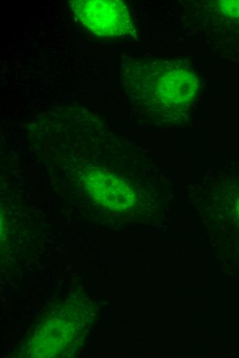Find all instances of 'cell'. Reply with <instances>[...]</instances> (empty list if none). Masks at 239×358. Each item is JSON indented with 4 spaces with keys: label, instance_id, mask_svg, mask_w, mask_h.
Instances as JSON below:
<instances>
[{
    "label": "cell",
    "instance_id": "2",
    "mask_svg": "<svg viewBox=\"0 0 239 358\" xmlns=\"http://www.w3.org/2000/svg\"><path fill=\"white\" fill-rule=\"evenodd\" d=\"M70 6L82 24L99 36H121L135 31L129 12L120 1L75 0Z\"/></svg>",
    "mask_w": 239,
    "mask_h": 358
},
{
    "label": "cell",
    "instance_id": "1",
    "mask_svg": "<svg viewBox=\"0 0 239 358\" xmlns=\"http://www.w3.org/2000/svg\"><path fill=\"white\" fill-rule=\"evenodd\" d=\"M137 69L130 91L151 98L162 107H181L190 101L197 90V79L185 66L179 63L155 61L143 63Z\"/></svg>",
    "mask_w": 239,
    "mask_h": 358
},
{
    "label": "cell",
    "instance_id": "4",
    "mask_svg": "<svg viewBox=\"0 0 239 358\" xmlns=\"http://www.w3.org/2000/svg\"><path fill=\"white\" fill-rule=\"evenodd\" d=\"M222 2V10L225 13L232 17H239V1H225Z\"/></svg>",
    "mask_w": 239,
    "mask_h": 358
},
{
    "label": "cell",
    "instance_id": "3",
    "mask_svg": "<svg viewBox=\"0 0 239 358\" xmlns=\"http://www.w3.org/2000/svg\"><path fill=\"white\" fill-rule=\"evenodd\" d=\"M86 185L98 202L113 210H125L133 204V192L121 180L108 173L92 172L86 178Z\"/></svg>",
    "mask_w": 239,
    "mask_h": 358
}]
</instances>
